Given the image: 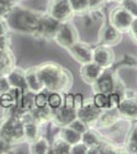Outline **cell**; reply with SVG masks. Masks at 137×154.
Instances as JSON below:
<instances>
[{"mask_svg": "<svg viewBox=\"0 0 137 154\" xmlns=\"http://www.w3.org/2000/svg\"><path fill=\"white\" fill-rule=\"evenodd\" d=\"M69 49L72 56L83 65L92 62V53H93V51H91V48L86 44L76 42L72 46H70Z\"/></svg>", "mask_w": 137, "mask_h": 154, "instance_id": "cell-8", "label": "cell"}, {"mask_svg": "<svg viewBox=\"0 0 137 154\" xmlns=\"http://www.w3.org/2000/svg\"><path fill=\"white\" fill-rule=\"evenodd\" d=\"M10 88L11 86L7 80L6 76H0V95L3 93H8Z\"/></svg>", "mask_w": 137, "mask_h": 154, "instance_id": "cell-32", "label": "cell"}, {"mask_svg": "<svg viewBox=\"0 0 137 154\" xmlns=\"http://www.w3.org/2000/svg\"><path fill=\"white\" fill-rule=\"evenodd\" d=\"M16 105V100L10 91L8 93H3L0 95V106L2 108L10 109Z\"/></svg>", "mask_w": 137, "mask_h": 154, "instance_id": "cell-25", "label": "cell"}, {"mask_svg": "<svg viewBox=\"0 0 137 154\" xmlns=\"http://www.w3.org/2000/svg\"><path fill=\"white\" fill-rule=\"evenodd\" d=\"M128 149L131 153H137V133L135 130L132 131V135L129 139Z\"/></svg>", "mask_w": 137, "mask_h": 154, "instance_id": "cell-31", "label": "cell"}, {"mask_svg": "<svg viewBox=\"0 0 137 154\" xmlns=\"http://www.w3.org/2000/svg\"><path fill=\"white\" fill-rule=\"evenodd\" d=\"M32 152L34 153H47L49 150V144L47 142V140L43 138H40L38 140H35L34 142H32Z\"/></svg>", "mask_w": 137, "mask_h": 154, "instance_id": "cell-21", "label": "cell"}, {"mask_svg": "<svg viewBox=\"0 0 137 154\" xmlns=\"http://www.w3.org/2000/svg\"><path fill=\"white\" fill-rule=\"evenodd\" d=\"M73 14L74 11L69 0H53L49 7V16L61 23L68 22Z\"/></svg>", "mask_w": 137, "mask_h": 154, "instance_id": "cell-6", "label": "cell"}, {"mask_svg": "<svg viewBox=\"0 0 137 154\" xmlns=\"http://www.w3.org/2000/svg\"><path fill=\"white\" fill-rule=\"evenodd\" d=\"M76 115H77V112L75 109L68 108V107L64 106V108L58 109L55 117H56L57 122L64 125H69V123H71L72 121L76 118L75 117Z\"/></svg>", "mask_w": 137, "mask_h": 154, "instance_id": "cell-18", "label": "cell"}, {"mask_svg": "<svg viewBox=\"0 0 137 154\" xmlns=\"http://www.w3.org/2000/svg\"><path fill=\"white\" fill-rule=\"evenodd\" d=\"M53 38L59 45L69 48L77 42L78 34L73 25H71L69 22H63L59 25Z\"/></svg>", "mask_w": 137, "mask_h": 154, "instance_id": "cell-4", "label": "cell"}, {"mask_svg": "<svg viewBox=\"0 0 137 154\" xmlns=\"http://www.w3.org/2000/svg\"><path fill=\"white\" fill-rule=\"evenodd\" d=\"M3 20L10 31L37 35L40 27L41 17L29 9H24L14 5L3 17Z\"/></svg>", "mask_w": 137, "mask_h": 154, "instance_id": "cell-1", "label": "cell"}, {"mask_svg": "<svg viewBox=\"0 0 137 154\" xmlns=\"http://www.w3.org/2000/svg\"><path fill=\"white\" fill-rule=\"evenodd\" d=\"M69 126L72 128H74V130L76 131H78V133H80L81 135L87 131V126L85 125V122L82 121L81 119H79V118L78 119L75 118L71 123H69Z\"/></svg>", "mask_w": 137, "mask_h": 154, "instance_id": "cell-27", "label": "cell"}, {"mask_svg": "<svg viewBox=\"0 0 137 154\" xmlns=\"http://www.w3.org/2000/svg\"><path fill=\"white\" fill-rule=\"evenodd\" d=\"M36 71L43 86L49 91H66L72 83L71 74L54 63L43 64Z\"/></svg>", "mask_w": 137, "mask_h": 154, "instance_id": "cell-2", "label": "cell"}, {"mask_svg": "<svg viewBox=\"0 0 137 154\" xmlns=\"http://www.w3.org/2000/svg\"><path fill=\"white\" fill-rule=\"evenodd\" d=\"M2 20H3V18H2V17H1V16H0V22H1V21H2Z\"/></svg>", "mask_w": 137, "mask_h": 154, "instance_id": "cell-41", "label": "cell"}, {"mask_svg": "<svg viewBox=\"0 0 137 154\" xmlns=\"http://www.w3.org/2000/svg\"><path fill=\"white\" fill-rule=\"evenodd\" d=\"M134 17L126 8L122 6L112 11L111 18H109V24L114 28L118 30L119 32H124L130 29Z\"/></svg>", "mask_w": 137, "mask_h": 154, "instance_id": "cell-5", "label": "cell"}, {"mask_svg": "<svg viewBox=\"0 0 137 154\" xmlns=\"http://www.w3.org/2000/svg\"><path fill=\"white\" fill-rule=\"evenodd\" d=\"M10 144H9L5 139L0 135V153H5L8 152L9 149H10Z\"/></svg>", "mask_w": 137, "mask_h": 154, "instance_id": "cell-35", "label": "cell"}, {"mask_svg": "<svg viewBox=\"0 0 137 154\" xmlns=\"http://www.w3.org/2000/svg\"><path fill=\"white\" fill-rule=\"evenodd\" d=\"M64 106L68 107V108H73L74 109V96L73 95H71V94L67 95L66 104H64Z\"/></svg>", "mask_w": 137, "mask_h": 154, "instance_id": "cell-39", "label": "cell"}, {"mask_svg": "<svg viewBox=\"0 0 137 154\" xmlns=\"http://www.w3.org/2000/svg\"><path fill=\"white\" fill-rule=\"evenodd\" d=\"M123 7L126 8L133 17L137 18V0H124Z\"/></svg>", "mask_w": 137, "mask_h": 154, "instance_id": "cell-28", "label": "cell"}, {"mask_svg": "<svg viewBox=\"0 0 137 154\" xmlns=\"http://www.w3.org/2000/svg\"><path fill=\"white\" fill-rule=\"evenodd\" d=\"M100 115V109L97 108L94 103L83 104L82 108L77 111V116L84 122H93L98 119Z\"/></svg>", "mask_w": 137, "mask_h": 154, "instance_id": "cell-11", "label": "cell"}, {"mask_svg": "<svg viewBox=\"0 0 137 154\" xmlns=\"http://www.w3.org/2000/svg\"><path fill=\"white\" fill-rule=\"evenodd\" d=\"M83 106V96L81 94H77L74 96V109L76 112Z\"/></svg>", "mask_w": 137, "mask_h": 154, "instance_id": "cell-34", "label": "cell"}, {"mask_svg": "<svg viewBox=\"0 0 137 154\" xmlns=\"http://www.w3.org/2000/svg\"><path fill=\"white\" fill-rule=\"evenodd\" d=\"M0 135L10 145L19 143L25 139L24 125L19 116L11 114L0 122Z\"/></svg>", "mask_w": 137, "mask_h": 154, "instance_id": "cell-3", "label": "cell"}, {"mask_svg": "<svg viewBox=\"0 0 137 154\" xmlns=\"http://www.w3.org/2000/svg\"><path fill=\"white\" fill-rule=\"evenodd\" d=\"M5 49H9V38L7 34L0 36V51H5Z\"/></svg>", "mask_w": 137, "mask_h": 154, "instance_id": "cell-36", "label": "cell"}, {"mask_svg": "<svg viewBox=\"0 0 137 154\" xmlns=\"http://www.w3.org/2000/svg\"><path fill=\"white\" fill-rule=\"evenodd\" d=\"M26 82H27V88L33 94L41 93V91L44 88L43 84H42L36 70H30L27 72Z\"/></svg>", "mask_w": 137, "mask_h": 154, "instance_id": "cell-16", "label": "cell"}, {"mask_svg": "<svg viewBox=\"0 0 137 154\" xmlns=\"http://www.w3.org/2000/svg\"><path fill=\"white\" fill-rule=\"evenodd\" d=\"M35 105H36L38 108H43V107L46 106V104L48 103V100L46 99V96L44 94L39 93L38 95L35 98Z\"/></svg>", "mask_w": 137, "mask_h": 154, "instance_id": "cell-33", "label": "cell"}, {"mask_svg": "<svg viewBox=\"0 0 137 154\" xmlns=\"http://www.w3.org/2000/svg\"><path fill=\"white\" fill-rule=\"evenodd\" d=\"M118 110L122 115L130 118H137V101L134 99H127L120 102Z\"/></svg>", "mask_w": 137, "mask_h": 154, "instance_id": "cell-17", "label": "cell"}, {"mask_svg": "<svg viewBox=\"0 0 137 154\" xmlns=\"http://www.w3.org/2000/svg\"><path fill=\"white\" fill-rule=\"evenodd\" d=\"M0 2L1 3H4V4H6V5H8V6H14L16 5V0H0Z\"/></svg>", "mask_w": 137, "mask_h": 154, "instance_id": "cell-40", "label": "cell"}, {"mask_svg": "<svg viewBox=\"0 0 137 154\" xmlns=\"http://www.w3.org/2000/svg\"><path fill=\"white\" fill-rule=\"evenodd\" d=\"M48 104H49V106H50L51 108H53V109L59 108V106H61V96H59L58 94H56V93L51 94V95L49 96V98H48Z\"/></svg>", "mask_w": 137, "mask_h": 154, "instance_id": "cell-30", "label": "cell"}, {"mask_svg": "<svg viewBox=\"0 0 137 154\" xmlns=\"http://www.w3.org/2000/svg\"><path fill=\"white\" fill-rule=\"evenodd\" d=\"M81 78L87 84H93L103 74V68L94 62L84 64L81 69Z\"/></svg>", "mask_w": 137, "mask_h": 154, "instance_id": "cell-7", "label": "cell"}, {"mask_svg": "<svg viewBox=\"0 0 137 154\" xmlns=\"http://www.w3.org/2000/svg\"><path fill=\"white\" fill-rule=\"evenodd\" d=\"M93 103L97 108L99 109H108L109 108V100H108V95H104L101 93H97L94 96Z\"/></svg>", "mask_w": 137, "mask_h": 154, "instance_id": "cell-26", "label": "cell"}, {"mask_svg": "<svg viewBox=\"0 0 137 154\" xmlns=\"http://www.w3.org/2000/svg\"><path fill=\"white\" fill-rule=\"evenodd\" d=\"M130 32H131V35L133 37L134 39L137 41V18L133 20L130 27Z\"/></svg>", "mask_w": 137, "mask_h": 154, "instance_id": "cell-38", "label": "cell"}, {"mask_svg": "<svg viewBox=\"0 0 137 154\" xmlns=\"http://www.w3.org/2000/svg\"><path fill=\"white\" fill-rule=\"evenodd\" d=\"M6 78H7V80H8L11 88H19V89H21V91L28 89V88H27V82H26V73H24V72L21 71L19 69L13 68L8 74H7Z\"/></svg>", "mask_w": 137, "mask_h": 154, "instance_id": "cell-12", "label": "cell"}, {"mask_svg": "<svg viewBox=\"0 0 137 154\" xmlns=\"http://www.w3.org/2000/svg\"><path fill=\"white\" fill-rule=\"evenodd\" d=\"M114 54L109 46H99L96 48L92 53V62H94L98 66L106 68L113 63Z\"/></svg>", "mask_w": 137, "mask_h": 154, "instance_id": "cell-9", "label": "cell"}, {"mask_svg": "<svg viewBox=\"0 0 137 154\" xmlns=\"http://www.w3.org/2000/svg\"><path fill=\"white\" fill-rule=\"evenodd\" d=\"M93 84H95L97 93H101L104 95L111 94L114 89V80L111 74H103Z\"/></svg>", "mask_w": 137, "mask_h": 154, "instance_id": "cell-15", "label": "cell"}, {"mask_svg": "<svg viewBox=\"0 0 137 154\" xmlns=\"http://www.w3.org/2000/svg\"><path fill=\"white\" fill-rule=\"evenodd\" d=\"M61 138H63L67 143H69L71 146L82 141L81 134L76 131L74 128H70V126H67V128H63V131H61Z\"/></svg>", "mask_w": 137, "mask_h": 154, "instance_id": "cell-19", "label": "cell"}, {"mask_svg": "<svg viewBox=\"0 0 137 154\" xmlns=\"http://www.w3.org/2000/svg\"><path fill=\"white\" fill-rule=\"evenodd\" d=\"M82 142L85 144L87 147H88V149L95 147V146H97L100 143L96 135H94L93 133H90V131H87L82 135Z\"/></svg>", "mask_w": 137, "mask_h": 154, "instance_id": "cell-24", "label": "cell"}, {"mask_svg": "<svg viewBox=\"0 0 137 154\" xmlns=\"http://www.w3.org/2000/svg\"><path fill=\"white\" fill-rule=\"evenodd\" d=\"M14 68V58L9 49L0 51V76L7 74Z\"/></svg>", "mask_w": 137, "mask_h": 154, "instance_id": "cell-14", "label": "cell"}, {"mask_svg": "<svg viewBox=\"0 0 137 154\" xmlns=\"http://www.w3.org/2000/svg\"><path fill=\"white\" fill-rule=\"evenodd\" d=\"M71 147L69 143H67L63 138L61 140H56L53 143L52 146V150L54 153H58V154H64V153H70L71 152Z\"/></svg>", "mask_w": 137, "mask_h": 154, "instance_id": "cell-23", "label": "cell"}, {"mask_svg": "<svg viewBox=\"0 0 137 154\" xmlns=\"http://www.w3.org/2000/svg\"><path fill=\"white\" fill-rule=\"evenodd\" d=\"M135 131H136V133H137V125H136V128H135Z\"/></svg>", "mask_w": 137, "mask_h": 154, "instance_id": "cell-42", "label": "cell"}, {"mask_svg": "<svg viewBox=\"0 0 137 154\" xmlns=\"http://www.w3.org/2000/svg\"><path fill=\"white\" fill-rule=\"evenodd\" d=\"M106 0H88V3H89V8H97L98 6H100L101 4H103Z\"/></svg>", "mask_w": 137, "mask_h": 154, "instance_id": "cell-37", "label": "cell"}, {"mask_svg": "<svg viewBox=\"0 0 137 154\" xmlns=\"http://www.w3.org/2000/svg\"><path fill=\"white\" fill-rule=\"evenodd\" d=\"M59 25H61V22L56 21L55 19H53L49 14L45 17H41L40 27H39V31L37 35H41L44 37H52L53 38Z\"/></svg>", "mask_w": 137, "mask_h": 154, "instance_id": "cell-10", "label": "cell"}, {"mask_svg": "<svg viewBox=\"0 0 137 154\" xmlns=\"http://www.w3.org/2000/svg\"><path fill=\"white\" fill-rule=\"evenodd\" d=\"M108 100H109V108L108 109H116L118 108L120 105V97L118 94L116 93H111L108 95Z\"/></svg>", "mask_w": 137, "mask_h": 154, "instance_id": "cell-29", "label": "cell"}, {"mask_svg": "<svg viewBox=\"0 0 137 154\" xmlns=\"http://www.w3.org/2000/svg\"><path fill=\"white\" fill-rule=\"evenodd\" d=\"M69 2L74 12H77V14H83L90 9L88 0H69Z\"/></svg>", "mask_w": 137, "mask_h": 154, "instance_id": "cell-22", "label": "cell"}, {"mask_svg": "<svg viewBox=\"0 0 137 154\" xmlns=\"http://www.w3.org/2000/svg\"><path fill=\"white\" fill-rule=\"evenodd\" d=\"M121 32H119L116 28H114L111 24L109 25H106L103 27V30H101V40L106 46L109 45H114V44H117L121 39Z\"/></svg>", "mask_w": 137, "mask_h": 154, "instance_id": "cell-13", "label": "cell"}, {"mask_svg": "<svg viewBox=\"0 0 137 154\" xmlns=\"http://www.w3.org/2000/svg\"><path fill=\"white\" fill-rule=\"evenodd\" d=\"M24 125V134H25V139L31 142H34L38 137V128L37 125L33 123V121H26L23 122Z\"/></svg>", "mask_w": 137, "mask_h": 154, "instance_id": "cell-20", "label": "cell"}]
</instances>
